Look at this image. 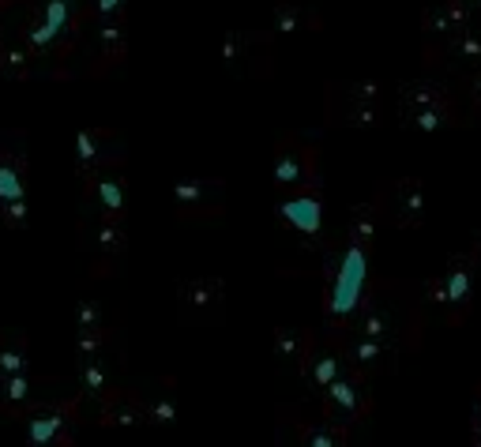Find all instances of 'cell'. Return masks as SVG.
Here are the masks:
<instances>
[{"mask_svg":"<svg viewBox=\"0 0 481 447\" xmlns=\"http://www.w3.org/2000/svg\"><path fill=\"white\" fill-rule=\"evenodd\" d=\"M418 328H421V316H418V305L410 290L402 282H376L365 297L358 312L350 319V331H365V335H376L391 346H410L418 342Z\"/></svg>","mask_w":481,"mask_h":447,"instance_id":"6da1fadb","label":"cell"},{"mask_svg":"<svg viewBox=\"0 0 481 447\" xmlns=\"http://www.w3.org/2000/svg\"><path fill=\"white\" fill-rule=\"evenodd\" d=\"M399 120H402V128L433 136V132L451 128V124H459V109H455V98L444 83L410 80L399 87Z\"/></svg>","mask_w":481,"mask_h":447,"instance_id":"7a4b0ae2","label":"cell"},{"mask_svg":"<svg viewBox=\"0 0 481 447\" xmlns=\"http://www.w3.org/2000/svg\"><path fill=\"white\" fill-rule=\"evenodd\" d=\"M474 260L467 256H451L444 263V271H437L433 279L425 282V301L433 305L451 328H459L470 316V301H474Z\"/></svg>","mask_w":481,"mask_h":447,"instance_id":"3957f363","label":"cell"},{"mask_svg":"<svg viewBox=\"0 0 481 447\" xmlns=\"http://www.w3.org/2000/svg\"><path fill=\"white\" fill-rule=\"evenodd\" d=\"M327 124H335V128H376L380 87L369 80L327 83Z\"/></svg>","mask_w":481,"mask_h":447,"instance_id":"277c9868","label":"cell"},{"mask_svg":"<svg viewBox=\"0 0 481 447\" xmlns=\"http://www.w3.org/2000/svg\"><path fill=\"white\" fill-rule=\"evenodd\" d=\"M83 399L75 395V399H49V403H34L27 410V421H23V429H27V440L45 447H68L75 440V429H80L83 421Z\"/></svg>","mask_w":481,"mask_h":447,"instance_id":"5b68a950","label":"cell"},{"mask_svg":"<svg viewBox=\"0 0 481 447\" xmlns=\"http://www.w3.org/2000/svg\"><path fill=\"white\" fill-rule=\"evenodd\" d=\"M323 403V417L342 421V425H353L372 414V384H369V372L346 365L342 376L320 395Z\"/></svg>","mask_w":481,"mask_h":447,"instance_id":"8992f818","label":"cell"},{"mask_svg":"<svg viewBox=\"0 0 481 447\" xmlns=\"http://www.w3.org/2000/svg\"><path fill=\"white\" fill-rule=\"evenodd\" d=\"M177 312L185 324L211 328L226 312V279L218 275H196L177 282Z\"/></svg>","mask_w":481,"mask_h":447,"instance_id":"52a82bcc","label":"cell"},{"mask_svg":"<svg viewBox=\"0 0 481 447\" xmlns=\"http://www.w3.org/2000/svg\"><path fill=\"white\" fill-rule=\"evenodd\" d=\"M320 181V147L305 136H286L274 147V188L290 192Z\"/></svg>","mask_w":481,"mask_h":447,"instance_id":"ba28073f","label":"cell"},{"mask_svg":"<svg viewBox=\"0 0 481 447\" xmlns=\"http://www.w3.org/2000/svg\"><path fill=\"white\" fill-rule=\"evenodd\" d=\"M376 211L395 230H418L425 222V181L421 177H399L376 192Z\"/></svg>","mask_w":481,"mask_h":447,"instance_id":"9c48e42d","label":"cell"},{"mask_svg":"<svg viewBox=\"0 0 481 447\" xmlns=\"http://www.w3.org/2000/svg\"><path fill=\"white\" fill-rule=\"evenodd\" d=\"M278 218H283V226L290 233H297L305 244H316L320 226H323V188H320V181L290 188L283 200H278Z\"/></svg>","mask_w":481,"mask_h":447,"instance_id":"30bf717a","label":"cell"},{"mask_svg":"<svg viewBox=\"0 0 481 447\" xmlns=\"http://www.w3.org/2000/svg\"><path fill=\"white\" fill-rule=\"evenodd\" d=\"M0 218L12 230L27 226V155L23 147H0Z\"/></svg>","mask_w":481,"mask_h":447,"instance_id":"8fae6325","label":"cell"},{"mask_svg":"<svg viewBox=\"0 0 481 447\" xmlns=\"http://www.w3.org/2000/svg\"><path fill=\"white\" fill-rule=\"evenodd\" d=\"M87 256H91V271L94 275H113L117 263L124 260V252H129V226H124V218L117 214H98L87 233Z\"/></svg>","mask_w":481,"mask_h":447,"instance_id":"7c38bea8","label":"cell"},{"mask_svg":"<svg viewBox=\"0 0 481 447\" xmlns=\"http://www.w3.org/2000/svg\"><path fill=\"white\" fill-rule=\"evenodd\" d=\"M274 45L267 31H230L222 38V64H230L241 76H267Z\"/></svg>","mask_w":481,"mask_h":447,"instance_id":"4fadbf2b","label":"cell"},{"mask_svg":"<svg viewBox=\"0 0 481 447\" xmlns=\"http://www.w3.org/2000/svg\"><path fill=\"white\" fill-rule=\"evenodd\" d=\"M173 207L181 218H218L226 211V181L222 177L173 181Z\"/></svg>","mask_w":481,"mask_h":447,"instance_id":"5bb4252c","label":"cell"},{"mask_svg":"<svg viewBox=\"0 0 481 447\" xmlns=\"http://www.w3.org/2000/svg\"><path fill=\"white\" fill-rule=\"evenodd\" d=\"M75 166H80V177L102 169H120L124 166V143L117 132L110 128H83L75 136Z\"/></svg>","mask_w":481,"mask_h":447,"instance_id":"9a60e30c","label":"cell"},{"mask_svg":"<svg viewBox=\"0 0 481 447\" xmlns=\"http://www.w3.org/2000/svg\"><path fill=\"white\" fill-rule=\"evenodd\" d=\"M91 414H94V425H102V429H139V425H147L139 391L117 387V384L91 406Z\"/></svg>","mask_w":481,"mask_h":447,"instance_id":"2e32d148","label":"cell"},{"mask_svg":"<svg viewBox=\"0 0 481 447\" xmlns=\"http://www.w3.org/2000/svg\"><path fill=\"white\" fill-rule=\"evenodd\" d=\"M342 350H346V361L353 368L369 372V376H380V372H391L399 365V346L376 338V335H365V331H350L342 338Z\"/></svg>","mask_w":481,"mask_h":447,"instance_id":"e0dca14e","label":"cell"},{"mask_svg":"<svg viewBox=\"0 0 481 447\" xmlns=\"http://www.w3.org/2000/svg\"><path fill=\"white\" fill-rule=\"evenodd\" d=\"M467 23H474V12L467 5H459V0H428L425 12H421V31H425V42H447L459 34Z\"/></svg>","mask_w":481,"mask_h":447,"instance_id":"ac0fdd59","label":"cell"},{"mask_svg":"<svg viewBox=\"0 0 481 447\" xmlns=\"http://www.w3.org/2000/svg\"><path fill=\"white\" fill-rule=\"evenodd\" d=\"M129 53V23L124 15H102L98 19V38H94V64L91 71L102 76V71L117 68Z\"/></svg>","mask_w":481,"mask_h":447,"instance_id":"d6986e66","label":"cell"},{"mask_svg":"<svg viewBox=\"0 0 481 447\" xmlns=\"http://www.w3.org/2000/svg\"><path fill=\"white\" fill-rule=\"evenodd\" d=\"M83 188H87V200L98 207V214L124 218V211H129V181L117 169L91 173V177H83Z\"/></svg>","mask_w":481,"mask_h":447,"instance_id":"ffe728a7","label":"cell"},{"mask_svg":"<svg viewBox=\"0 0 481 447\" xmlns=\"http://www.w3.org/2000/svg\"><path fill=\"white\" fill-rule=\"evenodd\" d=\"M346 365H350V361H346L342 342H332V346H320V342H316V350L305 357V365H301L297 372L305 376V384H309L316 395H323L327 387H332V384L342 376Z\"/></svg>","mask_w":481,"mask_h":447,"instance_id":"44dd1931","label":"cell"},{"mask_svg":"<svg viewBox=\"0 0 481 447\" xmlns=\"http://www.w3.org/2000/svg\"><path fill=\"white\" fill-rule=\"evenodd\" d=\"M313 350H316V328L309 324H283L271 335V354L286 368H301Z\"/></svg>","mask_w":481,"mask_h":447,"instance_id":"7402d4cb","label":"cell"},{"mask_svg":"<svg viewBox=\"0 0 481 447\" xmlns=\"http://www.w3.org/2000/svg\"><path fill=\"white\" fill-rule=\"evenodd\" d=\"M323 31V15L309 5V0H278L271 8V34H313Z\"/></svg>","mask_w":481,"mask_h":447,"instance_id":"603a6c76","label":"cell"},{"mask_svg":"<svg viewBox=\"0 0 481 447\" xmlns=\"http://www.w3.org/2000/svg\"><path fill=\"white\" fill-rule=\"evenodd\" d=\"M106 357H110V354H106ZM106 357H83V361H80V376H75V384H80L83 410H91V406L113 387V368L106 365Z\"/></svg>","mask_w":481,"mask_h":447,"instance_id":"cb8c5ba5","label":"cell"},{"mask_svg":"<svg viewBox=\"0 0 481 447\" xmlns=\"http://www.w3.org/2000/svg\"><path fill=\"white\" fill-rule=\"evenodd\" d=\"M147 425H173L177 421V391L173 380H155L150 387H139Z\"/></svg>","mask_w":481,"mask_h":447,"instance_id":"d4e9b609","label":"cell"},{"mask_svg":"<svg viewBox=\"0 0 481 447\" xmlns=\"http://www.w3.org/2000/svg\"><path fill=\"white\" fill-rule=\"evenodd\" d=\"M34 395L38 384L31 372H15V376H0V414L15 417V414H27L34 406Z\"/></svg>","mask_w":481,"mask_h":447,"instance_id":"484cf974","label":"cell"},{"mask_svg":"<svg viewBox=\"0 0 481 447\" xmlns=\"http://www.w3.org/2000/svg\"><path fill=\"white\" fill-rule=\"evenodd\" d=\"M444 57L455 64V68H467V71H477L481 68V23H467V27L444 42Z\"/></svg>","mask_w":481,"mask_h":447,"instance_id":"4316f807","label":"cell"},{"mask_svg":"<svg viewBox=\"0 0 481 447\" xmlns=\"http://www.w3.org/2000/svg\"><path fill=\"white\" fill-rule=\"evenodd\" d=\"M297 443H305V447H339V443H350V425L332 421V417L297 421Z\"/></svg>","mask_w":481,"mask_h":447,"instance_id":"83f0119b","label":"cell"},{"mask_svg":"<svg viewBox=\"0 0 481 447\" xmlns=\"http://www.w3.org/2000/svg\"><path fill=\"white\" fill-rule=\"evenodd\" d=\"M38 53L27 45V38L19 42H0V80H27L34 71Z\"/></svg>","mask_w":481,"mask_h":447,"instance_id":"f1b7e54d","label":"cell"},{"mask_svg":"<svg viewBox=\"0 0 481 447\" xmlns=\"http://www.w3.org/2000/svg\"><path fill=\"white\" fill-rule=\"evenodd\" d=\"M376 222H380L376 204L350 207V214H346V244L350 248H369L372 237H376Z\"/></svg>","mask_w":481,"mask_h":447,"instance_id":"f546056e","label":"cell"},{"mask_svg":"<svg viewBox=\"0 0 481 447\" xmlns=\"http://www.w3.org/2000/svg\"><path fill=\"white\" fill-rule=\"evenodd\" d=\"M15 372H31L27 335L23 331H0V376H15Z\"/></svg>","mask_w":481,"mask_h":447,"instance_id":"4dcf8cb0","label":"cell"},{"mask_svg":"<svg viewBox=\"0 0 481 447\" xmlns=\"http://www.w3.org/2000/svg\"><path fill=\"white\" fill-rule=\"evenodd\" d=\"M113 346V328H87L75 331V357H106Z\"/></svg>","mask_w":481,"mask_h":447,"instance_id":"1f68e13d","label":"cell"},{"mask_svg":"<svg viewBox=\"0 0 481 447\" xmlns=\"http://www.w3.org/2000/svg\"><path fill=\"white\" fill-rule=\"evenodd\" d=\"M87 328H113L110 309H106V301H98V297H83V301L75 305V331H87Z\"/></svg>","mask_w":481,"mask_h":447,"instance_id":"d6a6232c","label":"cell"},{"mask_svg":"<svg viewBox=\"0 0 481 447\" xmlns=\"http://www.w3.org/2000/svg\"><path fill=\"white\" fill-rule=\"evenodd\" d=\"M102 15H124V0H94V19Z\"/></svg>","mask_w":481,"mask_h":447,"instance_id":"836d02e7","label":"cell"},{"mask_svg":"<svg viewBox=\"0 0 481 447\" xmlns=\"http://www.w3.org/2000/svg\"><path fill=\"white\" fill-rule=\"evenodd\" d=\"M470 436L481 443V391H474V414H470Z\"/></svg>","mask_w":481,"mask_h":447,"instance_id":"e575fe53","label":"cell"},{"mask_svg":"<svg viewBox=\"0 0 481 447\" xmlns=\"http://www.w3.org/2000/svg\"><path fill=\"white\" fill-rule=\"evenodd\" d=\"M470 102H474V109L481 113V68L470 76Z\"/></svg>","mask_w":481,"mask_h":447,"instance_id":"d590c367","label":"cell"},{"mask_svg":"<svg viewBox=\"0 0 481 447\" xmlns=\"http://www.w3.org/2000/svg\"><path fill=\"white\" fill-rule=\"evenodd\" d=\"M470 260H474V267L481 271V233L474 237V248H470Z\"/></svg>","mask_w":481,"mask_h":447,"instance_id":"8d00e7d4","label":"cell"},{"mask_svg":"<svg viewBox=\"0 0 481 447\" xmlns=\"http://www.w3.org/2000/svg\"><path fill=\"white\" fill-rule=\"evenodd\" d=\"M459 5H467L470 12H481V0H459Z\"/></svg>","mask_w":481,"mask_h":447,"instance_id":"74e56055","label":"cell"},{"mask_svg":"<svg viewBox=\"0 0 481 447\" xmlns=\"http://www.w3.org/2000/svg\"><path fill=\"white\" fill-rule=\"evenodd\" d=\"M8 5H12V0H0V15H5V8H8Z\"/></svg>","mask_w":481,"mask_h":447,"instance_id":"f35d334b","label":"cell"}]
</instances>
